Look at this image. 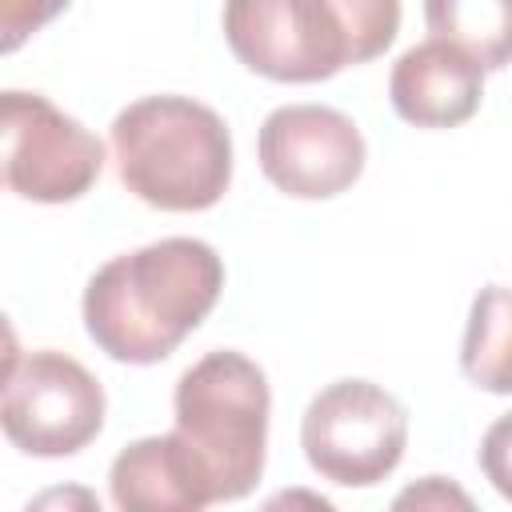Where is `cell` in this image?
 I'll return each mask as SVG.
<instances>
[{
  "mask_svg": "<svg viewBox=\"0 0 512 512\" xmlns=\"http://www.w3.org/2000/svg\"><path fill=\"white\" fill-rule=\"evenodd\" d=\"M0 136H4V184L20 200H36V204L80 200L104 168V144L40 92H20V88L4 92Z\"/></svg>",
  "mask_w": 512,
  "mask_h": 512,
  "instance_id": "obj_7",
  "label": "cell"
},
{
  "mask_svg": "<svg viewBox=\"0 0 512 512\" xmlns=\"http://www.w3.org/2000/svg\"><path fill=\"white\" fill-rule=\"evenodd\" d=\"M460 368L484 392H512V288L488 284L476 292L460 344Z\"/></svg>",
  "mask_w": 512,
  "mask_h": 512,
  "instance_id": "obj_11",
  "label": "cell"
},
{
  "mask_svg": "<svg viewBox=\"0 0 512 512\" xmlns=\"http://www.w3.org/2000/svg\"><path fill=\"white\" fill-rule=\"evenodd\" d=\"M300 448L324 480L340 488H372L404 460L408 412L372 380H332L304 408Z\"/></svg>",
  "mask_w": 512,
  "mask_h": 512,
  "instance_id": "obj_4",
  "label": "cell"
},
{
  "mask_svg": "<svg viewBox=\"0 0 512 512\" xmlns=\"http://www.w3.org/2000/svg\"><path fill=\"white\" fill-rule=\"evenodd\" d=\"M0 424L24 456H72L104 428V388L68 352H8Z\"/></svg>",
  "mask_w": 512,
  "mask_h": 512,
  "instance_id": "obj_5",
  "label": "cell"
},
{
  "mask_svg": "<svg viewBox=\"0 0 512 512\" xmlns=\"http://www.w3.org/2000/svg\"><path fill=\"white\" fill-rule=\"evenodd\" d=\"M120 184L160 212H204L232 184V132L192 96H140L112 120Z\"/></svg>",
  "mask_w": 512,
  "mask_h": 512,
  "instance_id": "obj_2",
  "label": "cell"
},
{
  "mask_svg": "<svg viewBox=\"0 0 512 512\" xmlns=\"http://www.w3.org/2000/svg\"><path fill=\"white\" fill-rule=\"evenodd\" d=\"M480 468L488 476V484L512 500V412H504L500 420L488 424L484 440H480Z\"/></svg>",
  "mask_w": 512,
  "mask_h": 512,
  "instance_id": "obj_15",
  "label": "cell"
},
{
  "mask_svg": "<svg viewBox=\"0 0 512 512\" xmlns=\"http://www.w3.org/2000/svg\"><path fill=\"white\" fill-rule=\"evenodd\" d=\"M224 292V260L196 236H164L100 264L84 288V328L120 364H160Z\"/></svg>",
  "mask_w": 512,
  "mask_h": 512,
  "instance_id": "obj_1",
  "label": "cell"
},
{
  "mask_svg": "<svg viewBox=\"0 0 512 512\" xmlns=\"http://www.w3.org/2000/svg\"><path fill=\"white\" fill-rule=\"evenodd\" d=\"M68 0H0V48L16 52L32 32L56 20Z\"/></svg>",
  "mask_w": 512,
  "mask_h": 512,
  "instance_id": "obj_14",
  "label": "cell"
},
{
  "mask_svg": "<svg viewBox=\"0 0 512 512\" xmlns=\"http://www.w3.org/2000/svg\"><path fill=\"white\" fill-rule=\"evenodd\" d=\"M224 40L256 76L316 84L356 64L336 0H224Z\"/></svg>",
  "mask_w": 512,
  "mask_h": 512,
  "instance_id": "obj_6",
  "label": "cell"
},
{
  "mask_svg": "<svg viewBox=\"0 0 512 512\" xmlns=\"http://www.w3.org/2000/svg\"><path fill=\"white\" fill-rule=\"evenodd\" d=\"M352 32L356 64L380 56L400 32V0H336Z\"/></svg>",
  "mask_w": 512,
  "mask_h": 512,
  "instance_id": "obj_13",
  "label": "cell"
},
{
  "mask_svg": "<svg viewBox=\"0 0 512 512\" xmlns=\"http://www.w3.org/2000/svg\"><path fill=\"white\" fill-rule=\"evenodd\" d=\"M260 172L296 200H328L352 188L368 148L360 128L328 104H284L264 116L256 136Z\"/></svg>",
  "mask_w": 512,
  "mask_h": 512,
  "instance_id": "obj_8",
  "label": "cell"
},
{
  "mask_svg": "<svg viewBox=\"0 0 512 512\" xmlns=\"http://www.w3.org/2000/svg\"><path fill=\"white\" fill-rule=\"evenodd\" d=\"M176 432L212 476L216 504L240 500L256 488L268 448L272 392L256 360L232 348L200 356L172 392Z\"/></svg>",
  "mask_w": 512,
  "mask_h": 512,
  "instance_id": "obj_3",
  "label": "cell"
},
{
  "mask_svg": "<svg viewBox=\"0 0 512 512\" xmlns=\"http://www.w3.org/2000/svg\"><path fill=\"white\" fill-rule=\"evenodd\" d=\"M484 96V68L448 40L412 44L388 76V100L400 120L416 128H456L476 116Z\"/></svg>",
  "mask_w": 512,
  "mask_h": 512,
  "instance_id": "obj_9",
  "label": "cell"
},
{
  "mask_svg": "<svg viewBox=\"0 0 512 512\" xmlns=\"http://www.w3.org/2000/svg\"><path fill=\"white\" fill-rule=\"evenodd\" d=\"M108 488L124 512H200L216 504L208 468L176 428L120 448L108 468Z\"/></svg>",
  "mask_w": 512,
  "mask_h": 512,
  "instance_id": "obj_10",
  "label": "cell"
},
{
  "mask_svg": "<svg viewBox=\"0 0 512 512\" xmlns=\"http://www.w3.org/2000/svg\"><path fill=\"white\" fill-rule=\"evenodd\" d=\"M436 40L464 48L484 72L512 64V0H424Z\"/></svg>",
  "mask_w": 512,
  "mask_h": 512,
  "instance_id": "obj_12",
  "label": "cell"
},
{
  "mask_svg": "<svg viewBox=\"0 0 512 512\" xmlns=\"http://www.w3.org/2000/svg\"><path fill=\"white\" fill-rule=\"evenodd\" d=\"M392 504H396V508H472V496L460 492V488H456L452 480H444V476H424V480H416L412 488H404Z\"/></svg>",
  "mask_w": 512,
  "mask_h": 512,
  "instance_id": "obj_16",
  "label": "cell"
}]
</instances>
